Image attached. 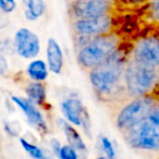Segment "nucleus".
<instances>
[{
    "label": "nucleus",
    "instance_id": "obj_1",
    "mask_svg": "<svg viewBox=\"0 0 159 159\" xmlns=\"http://www.w3.org/2000/svg\"><path fill=\"white\" fill-rule=\"evenodd\" d=\"M129 51L130 45L126 43L104 63L87 73L96 98L110 110L128 100L124 87V70L129 61Z\"/></svg>",
    "mask_w": 159,
    "mask_h": 159
},
{
    "label": "nucleus",
    "instance_id": "obj_2",
    "mask_svg": "<svg viewBox=\"0 0 159 159\" xmlns=\"http://www.w3.org/2000/svg\"><path fill=\"white\" fill-rule=\"evenodd\" d=\"M125 44V34L121 31L92 38L75 48L77 66L83 72L89 73L108 60Z\"/></svg>",
    "mask_w": 159,
    "mask_h": 159
},
{
    "label": "nucleus",
    "instance_id": "obj_3",
    "mask_svg": "<svg viewBox=\"0 0 159 159\" xmlns=\"http://www.w3.org/2000/svg\"><path fill=\"white\" fill-rule=\"evenodd\" d=\"M158 104L159 89L150 95L128 99L118 107L111 109V119L117 130L122 135L145 119Z\"/></svg>",
    "mask_w": 159,
    "mask_h": 159
},
{
    "label": "nucleus",
    "instance_id": "obj_4",
    "mask_svg": "<svg viewBox=\"0 0 159 159\" xmlns=\"http://www.w3.org/2000/svg\"><path fill=\"white\" fill-rule=\"evenodd\" d=\"M124 87L128 99L150 95L159 89L158 69L129 60L124 70Z\"/></svg>",
    "mask_w": 159,
    "mask_h": 159
},
{
    "label": "nucleus",
    "instance_id": "obj_5",
    "mask_svg": "<svg viewBox=\"0 0 159 159\" xmlns=\"http://www.w3.org/2000/svg\"><path fill=\"white\" fill-rule=\"evenodd\" d=\"M120 16H121L119 13H112L70 21V30L74 47L76 48L83 43L97 36L120 31L123 25L120 21Z\"/></svg>",
    "mask_w": 159,
    "mask_h": 159
},
{
    "label": "nucleus",
    "instance_id": "obj_6",
    "mask_svg": "<svg viewBox=\"0 0 159 159\" xmlns=\"http://www.w3.org/2000/svg\"><path fill=\"white\" fill-rule=\"evenodd\" d=\"M126 145L141 152H159V104L139 123L122 134Z\"/></svg>",
    "mask_w": 159,
    "mask_h": 159
},
{
    "label": "nucleus",
    "instance_id": "obj_7",
    "mask_svg": "<svg viewBox=\"0 0 159 159\" xmlns=\"http://www.w3.org/2000/svg\"><path fill=\"white\" fill-rule=\"evenodd\" d=\"M129 60L159 68V30L142 35L130 44Z\"/></svg>",
    "mask_w": 159,
    "mask_h": 159
},
{
    "label": "nucleus",
    "instance_id": "obj_8",
    "mask_svg": "<svg viewBox=\"0 0 159 159\" xmlns=\"http://www.w3.org/2000/svg\"><path fill=\"white\" fill-rule=\"evenodd\" d=\"M120 5L121 3L118 0H83L68 2L69 20L73 21L119 13Z\"/></svg>",
    "mask_w": 159,
    "mask_h": 159
},
{
    "label": "nucleus",
    "instance_id": "obj_9",
    "mask_svg": "<svg viewBox=\"0 0 159 159\" xmlns=\"http://www.w3.org/2000/svg\"><path fill=\"white\" fill-rule=\"evenodd\" d=\"M60 108L69 123L81 126L86 132L91 131L89 111L79 97H68L63 99L60 102Z\"/></svg>",
    "mask_w": 159,
    "mask_h": 159
},
{
    "label": "nucleus",
    "instance_id": "obj_10",
    "mask_svg": "<svg viewBox=\"0 0 159 159\" xmlns=\"http://www.w3.org/2000/svg\"><path fill=\"white\" fill-rule=\"evenodd\" d=\"M14 46L16 52L23 59H35L40 52L39 37L31 30L19 29L14 35Z\"/></svg>",
    "mask_w": 159,
    "mask_h": 159
},
{
    "label": "nucleus",
    "instance_id": "obj_11",
    "mask_svg": "<svg viewBox=\"0 0 159 159\" xmlns=\"http://www.w3.org/2000/svg\"><path fill=\"white\" fill-rule=\"evenodd\" d=\"M11 99L22 110V112L24 113L26 119L29 120V122L34 128L37 129L39 132H47V124L44 119V116L38 110L37 106L35 104H33L27 98L21 97V96H12Z\"/></svg>",
    "mask_w": 159,
    "mask_h": 159
},
{
    "label": "nucleus",
    "instance_id": "obj_12",
    "mask_svg": "<svg viewBox=\"0 0 159 159\" xmlns=\"http://www.w3.org/2000/svg\"><path fill=\"white\" fill-rule=\"evenodd\" d=\"M46 57H47V66L49 71H51L55 74H60L63 70L64 58L63 52L55 38H49L47 42L46 48Z\"/></svg>",
    "mask_w": 159,
    "mask_h": 159
},
{
    "label": "nucleus",
    "instance_id": "obj_13",
    "mask_svg": "<svg viewBox=\"0 0 159 159\" xmlns=\"http://www.w3.org/2000/svg\"><path fill=\"white\" fill-rule=\"evenodd\" d=\"M139 19L148 26H159V0H150L139 8Z\"/></svg>",
    "mask_w": 159,
    "mask_h": 159
},
{
    "label": "nucleus",
    "instance_id": "obj_14",
    "mask_svg": "<svg viewBox=\"0 0 159 159\" xmlns=\"http://www.w3.org/2000/svg\"><path fill=\"white\" fill-rule=\"evenodd\" d=\"M24 92L27 95V99L31 100L36 106H40L46 108V86L42 82H27L25 84Z\"/></svg>",
    "mask_w": 159,
    "mask_h": 159
},
{
    "label": "nucleus",
    "instance_id": "obj_15",
    "mask_svg": "<svg viewBox=\"0 0 159 159\" xmlns=\"http://www.w3.org/2000/svg\"><path fill=\"white\" fill-rule=\"evenodd\" d=\"M59 123L61 125L62 130H63L64 134H66V137L69 142V145L74 148L76 152H82V154H86L87 149H86V146H85V143L83 142L82 137L79 134V132L71 125V123H69L68 121L62 119H59Z\"/></svg>",
    "mask_w": 159,
    "mask_h": 159
},
{
    "label": "nucleus",
    "instance_id": "obj_16",
    "mask_svg": "<svg viewBox=\"0 0 159 159\" xmlns=\"http://www.w3.org/2000/svg\"><path fill=\"white\" fill-rule=\"evenodd\" d=\"M49 69L47 62L42 59H35L31 61L26 66V74L29 79L34 82L44 83L48 77Z\"/></svg>",
    "mask_w": 159,
    "mask_h": 159
},
{
    "label": "nucleus",
    "instance_id": "obj_17",
    "mask_svg": "<svg viewBox=\"0 0 159 159\" xmlns=\"http://www.w3.org/2000/svg\"><path fill=\"white\" fill-rule=\"evenodd\" d=\"M46 5L44 0H26L25 16L31 21L37 20L44 14Z\"/></svg>",
    "mask_w": 159,
    "mask_h": 159
},
{
    "label": "nucleus",
    "instance_id": "obj_18",
    "mask_svg": "<svg viewBox=\"0 0 159 159\" xmlns=\"http://www.w3.org/2000/svg\"><path fill=\"white\" fill-rule=\"evenodd\" d=\"M20 142H21L22 147L25 149V152H26L31 157H33L34 159H42L43 157L45 156L44 152H42V149H40L39 147H37L36 145L31 144L30 142L25 141L24 139H20Z\"/></svg>",
    "mask_w": 159,
    "mask_h": 159
},
{
    "label": "nucleus",
    "instance_id": "obj_19",
    "mask_svg": "<svg viewBox=\"0 0 159 159\" xmlns=\"http://www.w3.org/2000/svg\"><path fill=\"white\" fill-rule=\"evenodd\" d=\"M0 52L2 55H14V53H16L14 40H12L11 38H1L0 39Z\"/></svg>",
    "mask_w": 159,
    "mask_h": 159
},
{
    "label": "nucleus",
    "instance_id": "obj_20",
    "mask_svg": "<svg viewBox=\"0 0 159 159\" xmlns=\"http://www.w3.org/2000/svg\"><path fill=\"white\" fill-rule=\"evenodd\" d=\"M100 143H102V149H104L106 157L108 159H116V150L112 145V142L108 139L107 136H102L100 139Z\"/></svg>",
    "mask_w": 159,
    "mask_h": 159
},
{
    "label": "nucleus",
    "instance_id": "obj_21",
    "mask_svg": "<svg viewBox=\"0 0 159 159\" xmlns=\"http://www.w3.org/2000/svg\"><path fill=\"white\" fill-rule=\"evenodd\" d=\"M58 155H59L60 159H79L77 152L73 147H71L70 145L61 146Z\"/></svg>",
    "mask_w": 159,
    "mask_h": 159
},
{
    "label": "nucleus",
    "instance_id": "obj_22",
    "mask_svg": "<svg viewBox=\"0 0 159 159\" xmlns=\"http://www.w3.org/2000/svg\"><path fill=\"white\" fill-rule=\"evenodd\" d=\"M16 8V0H0V10L3 13H11Z\"/></svg>",
    "mask_w": 159,
    "mask_h": 159
},
{
    "label": "nucleus",
    "instance_id": "obj_23",
    "mask_svg": "<svg viewBox=\"0 0 159 159\" xmlns=\"http://www.w3.org/2000/svg\"><path fill=\"white\" fill-rule=\"evenodd\" d=\"M120 3L123 6H128V7H134V8H141L144 5L150 1V0H118Z\"/></svg>",
    "mask_w": 159,
    "mask_h": 159
},
{
    "label": "nucleus",
    "instance_id": "obj_24",
    "mask_svg": "<svg viewBox=\"0 0 159 159\" xmlns=\"http://www.w3.org/2000/svg\"><path fill=\"white\" fill-rule=\"evenodd\" d=\"M9 72V64L6 56L0 52V76H6Z\"/></svg>",
    "mask_w": 159,
    "mask_h": 159
},
{
    "label": "nucleus",
    "instance_id": "obj_25",
    "mask_svg": "<svg viewBox=\"0 0 159 159\" xmlns=\"http://www.w3.org/2000/svg\"><path fill=\"white\" fill-rule=\"evenodd\" d=\"M75 1H83V0H68V2H75Z\"/></svg>",
    "mask_w": 159,
    "mask_h": 159
},
{
    "label": "nucleus",
    "instance_id": "obj_26",
    "mask_svg": "<svg viewBox=\"0 0 159 159\" xmlns=\"http://www.w3.org/2000/svg\"><path fill=\"white\" fill-rule=\"evenodd\" d=\"M96 159H108L107 157H99V158H96Z\"/></svg>",
    "mask_w": 159,
    "mask_h": 159
},
{
    "label": "nucleus",
    "instance_id": "obj_27",
    "mask_svg": "<svg viewBox=\"0 0 159 159\" xmlns=\"http://www.w3.org/2000/svg\"><path fill=\"white\" fill-rule=\"evenodd\" d=\"M158 86H159V68H158Z\"/></svg>",
    "mask_w": 159,
    "mask_h": 159
},
{
    "label": "nucleus",
    "instance_id": "obj_28",
    "mask_svg": "<svg viewBox=\"0 0 159 159\" xmlns=\"http://www.w3.org/2000/svg\"><path fill=\"white\" fill-rule=\"evenodd\" d=\"M42 159H48V158H47V157L46 156H44V157H43V158Z\"/></svg>",
    "mask_w": 159,
    "mask_h": 159
}]
</instances>
